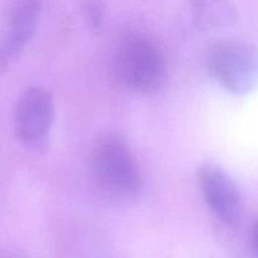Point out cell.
Masks as SVG:
<instances>
[{
	"label": "cell",
	"mask_w": 258,
	"mask_h": 258,
	"mask_svg": "<svg viewBox=\"0 0 258 258\" xmlns=\"http://www.w3.org/2000/svg\"><path fill=\"white\" fill-rule=\"evenodd\" d=\"M90 176L103 199L125 206L143 190V179L127 141L115 131L98 135L91 148Z\"/></svg>",
	"instance_id": "cell-1"
},
{
	"label": "cell",
	"mask_w": 258,
	"mask_h": 258,
	"mask_svg": "<svg viewBox=\"0 0 258 258\" xmlns=\"http://www.w3.org/2000/svg\"><path fill=\"white\" fill-rule=\"evenodd\" d=\"M115 80L126 90L155 93L165 85L168 63L158 40L144 32H130L120 39L112 57Z\"/></svg>",
	"instance_id": "cell-2"
},
{
	"label": "cell",
	"mask_w": 258,
	"mask_h": 258,
	"mask_svg": "<svg viewBox=\"0 0 258 258\" xmlns=\"http://www.w3.org/2000/svg\"><path fill=\"white\" fill-rule=\"evenodd\" d=\"M208 70L228 92L248 95L258 88V49L243 42H218L207 55Z\"/></svg>",
	"instance_id": "cell-3"
},
{
	"label": "cell",
	"mask_w": 258,
	"mask_h": 258,
	"mask_svg": "<svg viewBox=\"0 0 258 258\" xmlns=\"http://www.w3.org/2000/svg\"><path fill=\"white\" fill-rule=\"evenodd\" d=\"M54 120V100L43 87H27L18 100L14 115L17 140L28 148L43 145Z\"/></svg>",
	"instance_id": "cell-4"
},
{
	"label": "cell",
	"mask_w": 258,
	"mask_h": 258,
	"mask_svg": "<svg viewBox=\"0 0 258 258\" xmlns=\"http://www.w3.org/2000/svg\"><path fill=\"white\" fill-rule=\"evenodd\" d=\"M197 179L211 211L227 226H236L243 214V196L234 179L217 164L206 161L197 170Z\"/></svg>",
	"instance_id": "cell-5"
},
{
	"label": "cell",
	"mask_w": 258,
	"mask_h": 258,
	"mask_svg": "<svg viewBox=\"0 0 258 258\" xmlns=\"http://www.w3.org/2000/svg\"><path fill=\"white\" fill-rule=\"evenodd\" d=\"M42 0H18L10 18L9 29L0 39V77L24 50L37 32Z\"/></svg>",
	"instance_id": "cell-6"
},
{
	"label": "cell",
	"mask_w": 258,
	"mask_h": 258,
	"mask_svg": "<svg viewBox=\"0 0 258 258\" xmlns=\"http://www.w3.org/2000/svg\"><path fill=\"white\" fill-rule=\"evenodd\" d=\"M193 19L201 28H222L236 19L229 0H193Z\"/></svg>",
	"instance_id": "cell-7"
},
{
	"label": "cell",
	"mask_w": 258,
	"mask_h": 258,
	"mask_svg": "<svg viewBox=\"0 0 258 258\" xmlns=\"http://www.w3.org/2000/svg\"><path fill=\"white\" fill-rule=\"evenodd\" d=\"M106 13V0H83L82 2V14L85 22L90 29H101Z\"/></svg>",
	"instance_id": "cell-8"
},
{
	"label": "cell",
	"mask_w": 258,
	"mask_h": 258,
	"mask_svg": "<svg viewBox=\"0 0 258 258\" xmlns=\"http://www.w3.org/2000/svg\"><path fill=\"white\" fill-rule=\"evenodd\" d=\"M253 239H254V243H256V247L258 248V222L253 227Z\"/></svg>",
	"instance_id": "cell-9"
}]
</instances>
